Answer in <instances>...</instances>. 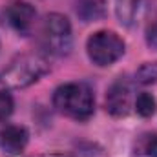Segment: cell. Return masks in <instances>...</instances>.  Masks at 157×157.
Returning a JSON list of instances; mask_svg holds the SVG:
<instances>
[{
	"label": "cell",
	"instance_id": "5",
	"mask_svg": "<svg viewBox=\"0 0 157 157\" xmlns=\"http://www.w3.org/2000/svg\"><path fill=\"white\" fill-rule=\"evenodd\" d=\"M130 106H132V88L128 80L119 78L110 86L106 93V110L113 117H122L130 112Z\"/></svg>",
	"mask_w": 157,
	"mask_h": 157
},
{
	"label": "cell",
	"instance_id": "12",
	"mask_svg": "<svg viewBox=\"0 0 157 157\" xmlns=\"http://www.w3.org/2000/svg\"><path fill=\"white\" fill-rule=\"evenodd\" d=\"M13 112V97L6 91H0V121L7 119Z\"/></svg>",
	"mask_w": 157,
	"mask_h": 157
},
{
	"label": "cell",
	"instance_id": "9",
	"mask_svg": "<svg viewBox=\"0 0 157 157\" xmlns=\"http://www.w3.org/2000/svg\"><path fill=\"white\" fill-rule=\"evenodd\" d=\"M133 150L139 157H157V133H143L137 137Z\"/></svg>",
	"mask_w": 157,
	"mask_h": 157
},
{
	"label": "cell",
	"instance_id": "6",
	"mask_svg": "<svg viewBox=\"0 0 157 157\" xmlns=\"http://www.w3.org/2000/svg\"><path fill=\"white\" fill-rule=\"evenodd\" d=\"M35 17H37V11L35 7L29 4V2H24V0H17L13 2L9 7H7V18H9V24L22 35H28L35 24Z\"/></svg>",
	"mask_w": 157,
	"mask_h": 157
},
{
	"label": "cell",
	"instance_id": "14",
	"mask_svg": "<svg viewBox=\"0 0 157 157\" xmlns=\"http://www.w3.org/2000/svg\"><path fill=\"white\" fill-rule=\"evenodd\" d=\"M46 157H70V155H62V154H51V155H46Z\"/></svg>",
	"mask_w": 157,
	"mask_h": 157
},
{
	"label": "cell",
	"instance_id": "7",
	"mask_svg": "<svg viewBox=\"0 0 157 157\" xmlns=\"http://www.w3.org/2000/svg\"><path fill=\"white\" fill-rule=\"evenodd\" d=\"M28 144V130L24 126H7L0 133V146L6 154L17 155Z\"/></svg>",
	"mask_w": 157,
	"mask_h": 157
},
{
	"label": "cell",
	"instance_id": "3",
	"mask_svg": "<svg viewBox=\"0 0 157 157\" xmlns=\"http://www.w3.org/2000/svg\"><path fill=\"white\" fill-rule=\"evenodd\" d=\"M42 46L48 53L62 57L71 49V26L60 13H51L42 24Z\"/></svg>",
	"mask_w": 157,
	"mask_h": 157
},
{
	"label": "cell",
	"instance_id": "4",
	"mask_svg": "<svg viewBox=\"0 0 157 157\" xmlns=\"http://www.w3.org/2000/svg\"><path fill=\"white\" fill-rule=\"evenodd\" d=\"M86 49L97 66H110L122 57L124 42L113 31H97L88 39Z\"/></svg>",
	"mask_w": 157,
	"mask_h": 157
},
{
	"label": "cell",
	"instance_id": "8",
	"mask_svg": "<svg viewBox=\"0 0 157 157\" xmlns=\"http://www.w3.org/2000/svg\"><path fill=\"white\" fill-rule=\"evenodd\" d=\"M104 13H106V2L104 0H78L77 4V15L84 22L102 18Z\"/></svg>",
	"mask_w": 157,
	"mask_h": 157
},
{
	"label": "cell",
	"instance_id": "1",
	"mask_svg": "<svg viewBox=\"0 0 157 157\" xmlns=\"http://www.w3.org/2000/svg\"><path fill=\"white\" fill-rule=\"evenodd\" d=\"M53 106L71 119L84 121L93 113L95 99L93 91L84 82H70L55 90L53 93Z\"/></svg>",
	"mask_w": 157,
	"mask_h": 157
},
{
	"label": "cell",
	"instance_id": "13",
	"mask_svg": "<svg viewBox=\"0 0 157 157\" xmlns=\"http://www.w3.org/2000/svg\"><path fill=\"white\" fill-rule=\"evenodd\" d=\"M146 42L157 49V20L155 22H152L150 26H148V29H146Z\"/></svg>",
	"mask_w": 157,
	"mask_h": 157
},
{
	"label": "cell",
	"instance_id": "11",
	"mask_svg": "<svg viewBox=\"0 0 157 157\" xmlns=\"http://www.w3.org/2000/svg\"><path fill=\"white\" fill-rule=\"evenodd\" d=\"M137 80L141 84H155L157 82V62H146L139 68Z\"/></svg>",
	"mask_w": 157,
	"mask_h": 157
},
{
	"label": "cell",
	"instance_id": "2",
	"mask_svg": "<svg viewBox=\"0 0 157 157\" xmlns=\"http://www.w3.org/2000/svg\"><path fill=\"white\" fill-rule=\"evenodd\" d=\"M48 70H49V64L42 55L24 53L9 62L2 78L11 88H26L37 82Z\"/></svg>",
	"mask_w": 157,
	"mask_h": 157
},
{
	"label": "cell",
	"instance_id": "10",
	"mask_svg": "<svg viewBox=\"0 0 157 157\" xmlns=\"http://www.w3.org/2000/svg\"><path fill=\"white\" fill-rule=\"evenodd\" d=\"M135 110H137V113H139L141 117H152L157 110L155 99H154L150 93H146V91L139 93L137 99H135Z\"/></svg>",
	"mask_w": 157,
	"mask_h": 157
}]
</instances>
